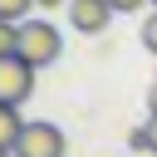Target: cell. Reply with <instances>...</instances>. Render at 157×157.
I'll return each instance as SVG.
<instances>
[{
	"label": "cell",
	"instance_id": "6da1fadb",
	"mask_svg": "<svg viewBox=\"0 0 157 157\" xmlns=\"http://www.w3.org/2000/svg\"><path fill=\"white\" fill-rule=\"evenodd\" d=\"M59 49H64V39H59V29H54L49 20H25V25H20V59H25L34 74H39L44 64H54Z\"/></svg>",
	"mask_w": 157,
	"mask_h": 157
},
{
	"label": "cell",
	"instance_id": "7a4b0ae2",
	"mask_svg": "<svg viewBox=\"0 0 157 157\" xmlns=\"http://www.w3.org/2000/svg\"><path fill=\"white\" fill-rule=\"evenodd\" d=\"M64 152H69L64 128H59V123H44V118L25 123V132H20V142H15V157H64Z\"/></svg>",
	"mask_w": 157,
	"mask_h": 157
},
{
	"label": "cell",
	"instance_id": "3957f363",
	"mask_svg": "<svg viewBox=\"0 0 157 157\" xmlns=\"http://www.w3.org/2000/svg\"><path fill=\"white\" fill-rule=\"evenodd\" d=\"M29 93H34V69L20 54L0 59V108H20Z\"/></svg>",
	"mask_w": 157,
	"mask_h": 157
},
{
	"label": "cell",
	"instance_id": "277c9868",
	"mask_svg": "<svg viewBox=\"0 0 157 157\" xmlns=\"http://www.w3.org/2000/svg\"><path fill=\"white\" fill-rule=\"evenodd\" d=\"M113 20V5L108 0H69V25L78 34H103Z\"/></svg>",
	"mask_w": 157,
	"mask_h": 157
},
{
	"label": "cell",
	"instance_id": "5b68a950",
	"mask_svg": "<svg viewBox=\"0 0 157 157\" xmlns=\"http://www.w3.org/2000/svg\"><path fill=\"white\" fill-rule=\"evenodd\" d=\"M20 132H25V118H20V108H0V152H10V157H15V142H20Z\"/></svg>",
	"mask_w": 157,
	"mask_h": 157
},
{
	"label": "cell",
	"instance_id": "8992f818",
	"mask_svg": "<svg viewBox=\"0 0 157 157\" xmlns=\"http://www.w3.org/2000/svg\"><path fill=\"white\" fill-rule=\"evenodd\" d=\"M10 54H20V25L0 20V59H10Z\"/></svg>",
	"mask_w": 157,
	"mask_h": 157
},
{
	"label": "cell",
	"instance_id": "52a82bcc",
	"mask_svg": "<svg viewBox=\"0 0 157 157\" xmlns=\"http://www.w3.org/2000/svg\"><path fill=\"white\" fill-rule=\"evenodd\" d=\"M29 10H34V0H0V20H10V25H25Z\"/></svg>",
	"mask_w": 157,
	"mask_h": 157
},
{
	"label": "cell",
	"instance_id": "ba28073f",
	"mask_svg": "<svg viewBox=\"0 0 157 157\" xmlns=\"http://www.w3.org/2000/svg\"><path fill=\"white\" fill-rule=\"evenodd\" d=\"M142 49H147V54H157V10L142 20Z\"/></svg>",
	"mask_w": 157,
	"mask_h": 157
},
{
	"label": "cell",
	"instance_id": "9c48e42d",
	"mask_svg": "<svg viewBox=\"0 0 157 157\" xmlns=\"http://www.w3.org/2000/svg\"><path fill=\"white\" fill-rule=\"evenodd\" d=\"M128 147H132V152H152V142H147V128H132V132H128Z\"/></svg>",
	"mask_w": 157,
	"mask_h": 157
},
{
	"label": "cell",
	"instance_id": "30bf717a",
	"mask_svg": "<svg viewBox=\"0 0 157 157\" xmlns=\"http://www.w3.org/2000/svg\"><path fill=\"white\" fill-rule=\"evenodd\" d=\"M108 5H113V10H118V15H132V10H142V5H147V0H108Z\"/></svg>",
	"mask_w": 157,
	"mask_h": 157
},
{
	"label": "cell",
	"instance_id": "8fae6325",
	"mask_svg": "<svg viewBox=\"0 0 157 157\" xmlns=\"http://www.w3.org/2000/svg\"><path fill=\"white\" fill-rule=\"evenodd\" d=\"M142 128H147V142H152V157H157V118H147Z\"/></svg>",
	"mask_w": 157,
	"mask_h": 157
},
{
	"label": "cell",
	"instance_id": "7c38bea8",
	"mask_svg": "<svg viewBox=\"0 0 157 157\" xmlns=\"http://www.w3.org/2000/svg\"><path fill=\"white\" fill-rule=\"evenodd\" d=\"M147 113H152V118H157V83H152V88H147Z\"/></svg>",
	"mask_w": 157,
	"mask_h": 157
},
{
	"label": "cell",
	"instance_id": "4fadbf2b",
	"mask_svg": "<svg viewBox=\"0 0 157 157\" xmlns=\"http://www.w3.org/2000/svg\"><path fill=\"white\" fill-rule=\"evenodd\" d=\"M39 10H59V5H69V0H34Z\"/></svg>",
	"mask_w": 157,
	"mask_h": 157
},
{
	"label": "cell",
	"instance_id": "5bb4252c",
	"mask_svg": "<svg viewBox=\"0 0 157 157\" xmlns=\"http://www.w3.org/2000/svg\"><path fill=\"white\" fill-rule=\"evenodd\" d=\"M0 157H10V152H0Z\"/></svg>",
	"mask_w": 157,
	"mask_h": 157
},
{
	"label": "cell",
	"instance_id": "9a60e30c",
	"mask_svg": "<svg viewBox=\"0 0 157 157\" xmlns=\"http://www.w3.org/2000/svg\"><path fill=\"white\" fill-rule=\"evenodd\" d=\"M152 5H157V0H152Z\"/></svg>",
	"mask_w": 157,
	"mask_h": 157
}]
</instances>
